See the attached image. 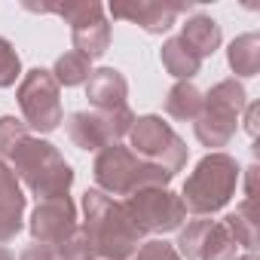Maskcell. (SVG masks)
<instances>
[{"label":"cell","mask_w":260,"mask_h":260,"mask_svg":"<svg viewBox=\"0 0 260 260\" xmlns=\"http://www.w3.org/2000/svg\"><path fill=\"white\" fill-rule=\"evenodd\" d=\"M80 233L89 242L95 260H128L144 242V233L132 223L119 199H110L101 190L83 193V226Z\"/></svg>","instance_id":"cell-1"},{"label":"cell","mask_w":260,"mask_h":260,"mask_svg":"<svg viewBox=\"0 0 260 260\" xmlns=\"http://www.w3.org/2000/svg\"><path fill=\"white\" fill-rule=\"evenodd\" d=\"M10 169L16 172L19 184H25L37 202H46V199H58V196H71V187H74V169L71 162L58 153L55 144L37 138V135H28L13 153H10Z\"/></svg>","instance_id":"cell-2"},{"label":"cell","mask_w":260,"mask_h":260,"mask_svg":"<svg viewBox=\"0 0 260 260\" xmlns=\"http://www.w3.org/2000/svg\"><path fill=\"white\" fill-rule=\"evenodd\" d=\"M239 178H242V169L230 153H223V150L205 153L181 190V202H184L187 214L211 217V214L223 211L230 205V199L236 196Z\"/></svg>","instance_id":"cell-3"},{"label":"cell","mask_w":260,"mask_h":260,"mask_svg":"<svg viewBox=\"0 0 260 260\" xmlns=\"http://www.w3.org/2000/svg\"><path fill=\"white\" fill-rule=\"evenodd\" d=\"M92 175H95V190L107 193L110 199L116 196H132L138 190H150V187H169L172 175L141 156H135L125 144H110L104 150L95 153L92 162Z\"/></svg>","instance_id":"cell-4"},{"label":"cell","mask_w":260,"mask_h":260,"mask_svg":"<svg viewBox=\"0 0 260 260\" xmlns=\"http://www.w3.org/2000/svg\"><path fill=\"white\" fill-rule=\"evenodd\" d=\"M245 107H248V92L236 77L214 83L208 92H202V113L193 122L196 141L211 153L226 147L236 135V122Z\"/></svg>","instance_id":"cell-5"},{"label":"cell","mask_w":260,"mask_h":260,"mask_svg":"<svg viewBox=\"0 0 260 260\" xmlns=\"http://www.w3.org/2000/svg\"><path fill=\"white\" fill-rule=\"evenodd\" d=\"M31 13H55L71 25V43L74 52L92 58H101L110 49V22L104 16V7L98 0H68V4H25Z\"/></svg>","instance_id":"cell-6"},{"label":"cell","mask_w":260,"mask_h":260,"mask_svg":"<svg viewBox=\"0 0 260 260\" xmlns=\"http://www.w3.org/2000/svg\"><path fill=\"white\" fill-rule=\"evenodd\" d=\"M128 150L153 166H159V169H166L172 178L187 166V156H190L184 138L159 113L135 116L132 128H128Z\"/></svg>","instance_id":"cell-7"},{"label":"cell","mask_w":260,"mask_h":260,"mask_svg":"<svg viewBox=\"0 0 260 260\" xmlns=\"http://www.w3.org/2000/svg\"><path fill=\"white\" fill-rule=\"evenodd\" d=\"M16 98H19V107H22V122L28 125V132H37V138L55 132L64 122L61 86L55 83L52 71L31 68L28 74H22Z\"/></svg>","instance_id":"cell-8"},{"label":"cell","mask_w":260,"mask_h":260,"mask_svg":"<svg viewBox=\"0 0 260 260\" xmlns=\"http://www.w3.org/2000/svg\"><path fill=\"white\" fill-rule=\"evenodd\" d=\"M125 214L132 217V223L144 233V236H166V233H178L187 220V208L181 202L178 193H172L169 187H150V190H138L132 196L122 199Z\"/></svg>","instance_id":"cell-9"},{"label":"cell","mask_w":260,"mask_h":260,"mask_svg":"<svg viewBox=\"0 0 260 260\" xmlns=\"http://www.w3.org/2000/svg\"><path fill=\"white\" fill-rule=\"evenodd\" d=\"M135 122L132 107H119V110H77L68 119V138L86 150V153H98L110 144H119L122 138H128V128Z\"/></svg>","instance_id":"cell-10"},{"label":"cell","mask_w":260,"mask_h":260,"mask_svg":"<svg viewBox=\"0 0 260 260\" xmlns=\"http://www.w3.org/2000/svg\"><path fill=\"white\" fill-rule=\"evenodd\" d=\"M236 242L226 233L220 220L208 217H193L187 226L178 230V254L181 260H233L236 257Z\"/></svg>","instance_id":"cell-11"},{"label":"cell","mask_w":260,"mask_h":260,"mask_svg":"<svg viewBox=\"0 0 260 260\" xmlns=\"http://www.w3.org/2000/svg\"><path fill=\"white\" fill-rule=\"evenodd\" d=\"M31 236L37 245H49L58 248L64 239H71L80 223H77V205L71 196H58V199H46L37 202V208L31 211V223H28Z\"/></svg>","instance_id":"cell-12"},{"label":"cell","mask_w":260,"mask_h":260,"mask_svg":"<svg viewBox=\"0 0 260 260\" xmlns=\"http://www.w3.org/2000/svg\"><path fill=\"white\" fill-rule=\"evenodd\" d=\"M190 4H159V0H132V4H110V16L113 19H125L138 25L147 34H166L181 13H187Z\"/></svg>","instance_id":"cell-13"},{"label":"cell","mask_w":260,"mask_h":260,"mask_svg":"<svg viewBox=\"0 0 260 260\" xmlns=\"http://www.w3.org/2000/svg\"><path fill=\"white\" fill-rule=\"evenodd\" d=\"M28 196L22 193V184L7 159H0V245L13 242L22 233V214H25Z\"/></svg>","instance_id":"cell-14"},{"label":"cell","mask_w":260,"mask_h":260,"mask_svg":"<svg viewBox=\"0 0 260 260\" xmlns=\"http://www.w3.org/2000/svg\"><path fill=\"white\" fill-rule=\"evenodd\" d=\"M86 98H89L92 110H101V113L119 110V107L128 104L125 101L128 98V83L116 68H98L86 80Z\"/></svg>","instance_id":"cell-15"},{"label":"cell","mask_w":260,"mask_h":260,"mask_svg":"<svg viewBox=\"0 0 260 260\" xmlns=\"http://www.w3.org/2000/svg\"><path fill=\"white\" fill-rule=\"evenodd\" d=\"M181 43L196 55V58H208V55H214L217 49H220V43H223V31H220V25L211 19V16H202V13H196V16H190L184 25H181Z\"/></svg>","instance_id":"cell-16"},{"label":"cell","mask_w":260,"mask_h":260,"mask_svg":"<svg viewBox=\"0 0 260 260\" xmlns=\"http://www.w3.org/2000/svg\"><path fill=\"white\" fill-rule=\"evenodd\" d=\"M226 64L239 77V83L257 77V71H260V34H254V31L239 34L226 49Z\"/></svg>","instance_id":"cell-17"},{"label":"cell","mask_w":260,"mask_h":260,"mask_svg":"<svg viewBox=\"0 0 260 260\" xmlns=\"http://www.w3.org/2000/svg\"><path fill=\"white\" fill-rule=\"evenodd\" d=\"M226 233L233 236L236 245H242L248 254L257 251V242H260V233H257V217H254V199H242L236 205V211H230L223 220Z\"/></svg>","instance_id":"cell-18"},{"label":"cell","mask_w":260,"mask_h":260,"mask_svg":"<svg viewBox=\"0 0 260 260\" xmlns=\"http://www.w3.org/2000/svg\"><path fill=\"white\" fill-rule=\"evenodd\" d=\"M159 61H162V68H166L178 83H193V77H196L199 68H202V58H196V55L181 43V37H169V40L162 43Z\"/></svg>","instance_id":"cell-19"},{"label":"cell","mask_w":260,"mask_h":260,"mask_svg":"<svg viewBox=\"0 0 260 260\" xmlns=\"http://www.w3.org/2000/svg\"><path fill=\"white\" fill-rule=\"evenodd\" d=\"M166 113L181 122H196V116L202 113V92L196 89V83H175L166 92Z\"/></svg>","instance_id":"cell-20"},{"label":"cell","mask_w":260,"mask_h":260,"mask_svg":"<svg viewBox=\"0 0 260 260\" xmlns=\"http://www.w3.org/2000/svg\"><path fill=\"white\" fill-rule=\"evenodd\" d=\"M89 74H92V61L86 58V55H80V52H61L58 58H55V64H52V77H55V83L58 86H68V89H74V86H83L86 80H89Z\"/></svg>","instance_id":"cell-21"},{"label":"cell","mask_w":260,"mask_h":260,"mask_svg":"<svg viewBox=\"0 0 260 260\" xmlns=\"http://www.w3.org/2000/svg\"><path fill=\"white\" fill-rule=\"evenodd\" d=\"M28 135H31L28 125H25L19 116H13V113H4V116H0V159H10V153H13Z\"/></svg>","instance_id":"cell-22"},{"label":"cell","mask_w":260,"mask_h":260,"mask_svg":"<svg viewBox=\"0 0 260 260\" xmlns=\"http://www.w3.org/2000/svg\"><path fill=\"white\" fill-rule=\"evenodd\" d=\"M19 77H22V58L7 37H0V89L16 86Z\"/></svg>","instance_id":"cell-23"},{"label":"cell","mask_w":260,"mask_h":260,"mask_svg":"<svg viewBox=\"0 0 260 260\" xmlns=\"http://www.w3.org/2000/svg\"><path fill=\"white\" fill-rule=\"evenodd\" d=\"M132 260H181V254L166 239H144Z\"/></svg>","instance_id":"cell-24"},{"label":"cell","mask_w":260,"mask_h":260,"mask_svg":"<svg viewBox=\"0 0 260 260\" xmlns=\"http://www.w3.org/2000/svg\"><path fill=\"white\" fill-rule=\"evenodd\" d=\"M19 260H58V254H55V248H49V245H28L22 254H19Z\"/></svg>","instance_id":"cell-25"},{"label":"cell","mask_w":260,"mask_h":260,"mask_svg":"<svg viewBox=\"0 0 260 260\" xmlns=\"http://www.w3.org/2000/svg\"><path fill=\"white\" fill-rule=\"evenodd\" d=\"M257 110H260V107H257L254 101H248V107L242 110V113H245V132H248L251 138H257V128H260V125H257Z\"/></svg>","instance_id":"cell-26"},{"label":"cell","mask_w":260,"mask_h":260,"mask_svg":"<svg viewBox=\"0 0 260 260\" xmlns=\"http://www.w3.org/2000/svg\"><path fill=\"white\" fill-rule=\"evenodd\" d=\"M254 175H257V166H248L245 169V199H254Z\"/></svg>","instance_id":"cell-27"},{"label":"cell","mask_w":260,"mask_h":260,"mask_svg":"<svg viewBox=\"0 0 260 260\" xmlns=\"http://www.w3.org/2000/svg\"><path fill=\"white\" fill-rule=\"evenodd\" d=\"M0 260H16V257H13V254H10V251L4 248V245H0Z\"/></svg>","instance_id":"cell-28"},{"label":"cell","mask_w":260,"mask_h":260,"mask_svg":"<svg viewBox=\"0 0 260 260\" xmlns=\"http://www.w3.org/2000/svg\"><path fill=\"white\" fill-rule=\"evenodd\" d=\"M233 260H257V254H242V257H233Z\"/></svg>","instance_id":"cell-29"}]
</instances>
